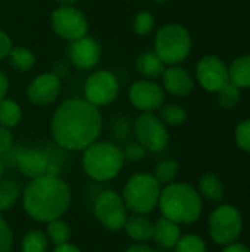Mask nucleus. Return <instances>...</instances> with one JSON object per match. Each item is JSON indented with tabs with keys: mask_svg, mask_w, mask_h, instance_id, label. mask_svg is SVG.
<instances>
[{
	"mask_svg": "<svg viewBox=\"0 0 250 252\" xmlns=\"http://www.w3.org/2000/svg\"><path fill=\"white\" fill-rule=\"evenodd\" d=\"M102 114L97 106L81 97L63 100L52 115V136L66 151H84L102 133Z\"/></svg>",
	"mask_w": 250,
	"mask_h": 252,
	"instance_id": "nucleus-1",
	"label": "nucleus"
},
{
	"mask_svg": "<svg viewBox=\"0 0 250 252\" xmlns=\"http://www.w3.org/2000/svg\"><path fill=\"white\" fill-rule=\"evenodd\" d=\"M21 196L24 211L38 223L60 219L68 211L72 201L69 186L52 173L32 179L22 190Z\"/></svg>",
	"mask_w": 250,
	"mask_h": 252,
	"instance_id": "nucleus-2",
	"label": "nucleus"
},
{
	"mask_svg": "<svg viewBox=\"0 0 250 252\" xmlns=\"http://www.w3.org/2000/svg\"><path fill=\"white\" fill-rule=\"evenodd\" d=\"M158 207L164 217L177 224L196 223L203 211V199L197 189L184 182H174L161 189Z\"/></svg>",
	"mask_w": 250,
	"mask_h": 252,
	"instance_id": "nucleus-3",
	"label": "nucleus"
},
{
	"mask_svg": "<svg viewBox=\"0 0 250 252\" xmlns=\"http://www.w3.org/2000/svg\"><path fill=\"white\" fill-rule=\"evenodd\" d=\"M122 149L112 142H94L83 155V168L85 174L96 182L115 179L124 167Z\"/></svg>",
	"mask_w": 250,
	"mask_h": 252,
	"instance_id": "nucleus-4",
	"label": "nucleus"
},
{
	"mask_svg": "<svg viewBox=\"0 0 250 252\" xmlns=\"http://www.w3.org/2000/svg\"><path fill=\"white\" fill-rule=\"evenodd\" d=\"M161 189L153 174L137 173L127 180L121 196L127 211L147 216L158 207Z\"/></svg>",
	"mask_w": 250,
	"mask_h": 252,
	"instance_id": "nucleus-5",
	"label": "nucleus"
},
{
	"mask_svg": "<svg viewBox=\"0 0 250 252\" xmlns=\"http://www.w3.org/2000/svg\"><path fill=\"white\" fill-rule=\"evenodd\" d=\"M192 52V35L186 27L169 22L155 35V53L165 65H180Z\"/></svg>",
	"mask_w": 250,
	"mask_h": 252,
	"instance_id": "nucleus-6",
	"label": "nucleus"
},
{
	"mask_svg": "<svg viewBox=\"0 0 250 252\" xmlns=\"http://www.w3.org/2000/svg\"><path fill=\"white\" fill-rule=\"evenodd\" d=\"M208 232L214 244L220 247L237 242L243 232V216L231 204H221L212 210L208 219Z\"/></svg>",
	"mask_w": 250,
	"mask_h": 252,
	"instance_id": "nucleus-7",
	"label": "nucleus"
},
{
	"mask_svg": "<svg viewBox=\"0 0 250 252\" xmlns=\"http://www.w3.org/2000/svg\"><path fill=\"white\" fill-rule=\"evenodd\" d=\"M52 28L55 34L66 41L78 40L88 32V21L84 12H81L75 4H60L50 16Z\"/></svg>",
	"mask_w": 250,
	"mask_h": 252,
	"instance_id": "nucleus-8",
	"label": "nucleus"
},
{
	"mask_svg": "<svg viewBox=\"0 0 250 252\" xmlns=\"http://www.w3.org/2000/svg\"><path fill=\"white\" fill-rule=\"evenodd\" d=\"M134 136L146 152H161L169 143V133L159 117L141 112L134 121Z\"/></svg>",
	"mask_w": 250,
	"mask_h": 252,
	"instance_id": "nucleus-9",
	"label": "nucleus"
},
{
	"mask_svg": "<svg viewBox=\"0 0 250 252\" xmlns=\"http://www.w3.org/2000/svg\"><path fill=\"white\" fill-rule=\"evenodd\" d=\"M94 217L109 232H119L127 220V208L122 196L115 190H103L94 201Z\"/></svg>",
	"mask_w": 250,
	"mask_h": 252,
	"instance_id": "nucleus-10",
	"label": "nucleus"
},
{
	"mask_svg": "<svg viewBox=\"0 0 250 252\" xmlns=\"http://www.w3.org/2000/svg\"><path fill=\"white\" fill-rule=\"evenodd\" d=\"M119 93V83L113 72L108 69H97L91 72L84 84V99L94 106L111 105Z\"/></svg>",
	"mask_w": 250,
	"mask_h": 252,
	"instance_id": "nucleus-11",
	"label": "nucleus"
},
{
	"mask_svg": "<svg viewBox=\"0 0 250 252\" xmlns=\"http://www.w3.org/2000/svg\"><path fill=\"white\" fill-rule=\"evenodd\" d=\"M196 80L206 92L218 93L230 83L228 66L220 56L206 55L196 65Z\"/></svg>",
	"mask_w": 250,
	"mask_h": 252,
	"instance_id": "nucleus-12",
	"label": "nucleus"
},
{
	"mask_svg": "<svg viewBox=\"0 0 250 252\" xmlns=\"http://www.w3.org/2000/svg\"><path fill=\"white\" fill-rule=\"evenodd\" d=\"M131 105L140 112H156L165 103V90L155 80H137L128 90Z\"/></svg>",
	"mask_w": 250,
	"mask_h": 252,
	"instance_id": "nucleus-13",
	"label": "nucleus"
},
{
	"mask_svg": "<svg viewBox=\"0 0 250 252\" xmlns=\"http://www.w3.org/2000/svg\"><path fill=\"white\" fill-rule=\"evenodd\" d=\"M62 90L60 78L53 72H43L35 75L27 87V97L37 106H47L57 100Z\"/></svg>",
	"mask_w": 250,
	"mask_h": 252,
	"instance_id": "nucleus-14",
	"label": "nucleus"
},
{
	"mask_svg": "<svg viewBox=\"0 0 250 252\" xmlns=\"http://www.w3.org/2000/svg\"><path fill=\"white\" fill-rule=\"evenodd\" d=\"M68 59L78 69H93L102 58L100 44L88 35H84L78 40L69 41L68 46Z\"/></svg>",
	"mask_w": 250,
	"mask_h": 252,
	"instance_id": "nucleus-15",
	"label": "nucleus"
},
{
	"mask_svg": "<svg viewBox=\"0 0 250 252\" xmlns=\"http://www.w3.org/2000/svg\"><path fill=\"white\" fill-rule=\"evenodd\" d=\"M162 87L167 93L184 97L194 89V78L190 71L181 65H169L162 74Z\"/></svg>",
	"mask_w": 250,
	"mask_h": 252,
	"instance_id": "nucleus-16",
	"label": "nucleus"
},
{
	"mask_svg": "<svg viewBox=\"0 0 250 252\" xmlns=\"http://www.w3.org/2000/svg\"><path fill=\"white\" fill-rule=\"evenodd\" d=\"M16 167L22 176L28 179H37L46 173H50V162L46 154L38 149H24L16 157Z\"/></svg>",
	"mask_w": 250,
	"mask_h": 252,
	"instance_id": "nucleus-17",
	"label": "nucleus"
},
{
	"mask_svg": "<svg viewBox=\"0 0 250 252\" xmlns=\"http://www.w3.org/2000/svg\"><path fill=\"white\" fill-rule=\"evenodd\" d=\"M181 238V229L180 224L174 223L172 220L159 216L153 221V241L158 247L164 250H172L178 239Z\"/></svg>",
	"mask_w": 250,
	"mask_h": 252,
	"instance_id": "nucleus-18",
	"label": "nucleus"
},
{
	"mask_svg": "<svg viewBox=\"0 0 250 252\" xmlns=\"http://www.w3.org/2000/svg\"><path fill=\"white\" fill-rule=\"evenodd\" d=\"M124 232L125 235L136 242H149L153 238V221L143 214H131L127 216V220L124 223Z\"/></svg>",
	"mask_w": 250,
	"mask_h": 252,
	"instance_id": "nucleus-19",
	"label": "nucleus"
},
{
	"mask_svg": "<svg viewBox=\"0 0 250 252\" xmlns=\"http://www.w3.org/2000/svg\"><path fill=\"white\" fill-rule=\"evenodd\" d=\"M197 192L202 199L209 202H221L224 198V183L215 173H205L197 183Z\"/></svg>",
	"mask_w": 250,
	"mask_h": 252,
	"instance_id": "nucleus-20",
	"label": "nucleus"
},
{
	"mask_svg": "<svg viewBox=\"0 0 250 252\" xmlns=\"http://www.w3.org/2000/svg\"><path fill=\"white\" fill-rule=\"evenodd\" d=\"M136 68L140 75L147 80H158L165 71V63L159 59L155 52H144L136 61Z\"/></svg>",
	"mask_w": 250,
	"mask_h": 252,
	"instance_id": "nucleus-21",
	"label": "nucleus"
},
{
	"mask_svg": "<svg viewBox=\"0 0 250 252\" xmlns=\"http://www.w3.org/2000/svg\"><path fill=\"white\" fill-rule=\"evenodd\" d=\"M228 74L239 89H250V53L237 56L228 66Z\"/></svg>",
	"mask_w": 250,
	"mask_h": 252,
	"instance_id": "nucleus-22",
	"label": "nucleus"
},
{
	"mask_svg": "<svg viewBox=\"0 0 250 252\" xmlns=\"http://www.w3.org/2000/svg\"><path fill=\"white\" fill-rule=\"evenodd\" d=\"M6 59H7L9 65L18 72H28L35 65L34 52L24 46H13Z\"/></svg>",
	"mask_w": 250,
	"mask_h": 252,
	"instance_id": "nucleus-23",
	"label": "nucleus"
},
{
	"mask_svg": "<svg viewBox=\"0 0 250 252\" xmlns=\"http://www.w3.org/2000/svg\"><path fill=\"white\" fill-rule=\"evenodd\" d=\"M22 120V109L13 99L4 97L0 100V126L6 128L16 127Z\"/></svg>",
	"mask_w": 250,
	"mask_h": 252,
	"instance_id": "nucleus-24",
	"label": "nucleus"
},
{
	"mask_svg": "<svg viewBox=\"0 0 250 252\" xmlns=\"http://www.w3.org/2000/svg\"><path fill=\"white\" fill-rule=\"evenodd\" d=\"M21 195L22 190L16 180L12 179L0 180V213L10 210L16 204Z\"/></svg>",
	"mask_w": 250,
	"mask_h": 252,
	"instance_id": "nucleus-25",
	"label": "nucleus"
},
{
	"mask_svg": "<svg viewBox=\"0 0 250 252\" xmlns=\"http://www.w3.org/2000/svg\"><path fill=\"white\" fill-rule=\"evenodd\" d=\"M180 174V164L175 159H162L156 164L153 170V177L158 180L161 186H167L169 183H174Z\"/></svg>",
	"mask_w": 250,
	"mask_h": 252,
	"instance_id": "nucleus-26",
	"label": "nucleus"
},
{
	"mask_svg": "<svg viewBox=\"0 0 250 252\" xmlns=\"http://www.w3.org/2000/svg\"><path fill=\"white\" fill-rule=\"evenodd\" d=\"M46 236L47 239L55 244V245H62V244H68L72 238V232L69 224L62 220V219H55L52 221L47 223V229H46Z\"/></svg>",
	"mask_w": 250,
	"mask_h": 252,
	"instance_id": "nucleus-27",
	"label": "nucleus"
},
{
	"mask_svg": "<svg viewBox=\"0 0 250 252\" xmlns=\"http://www.w3.org/2000/svg\"><path fill=\"white\" fill-rule=\"evenodd\" d=\"M49 239L44 232L32 229L24 235L21 241V252H47Z\"/></svg>",
	"mask_w": 250,
	"mask_h": 252,
	"instance_id": "nucleus-28",
	"label": "nucleus"
},
{
	"mask_svg": "<svg viewBox=\"0 0 250 252\" xmlns=\"http://www.w3.org/2000/svg\"><path fill=\"white\" fill-rule=\"evenodd\" d=\"M159 120L165 124V126H181L186 120H187V112L186 109L178 105V103H164L162 108L159 109Z\"/></svg>",
	"mask_w": 250,
	"mask_h": 252,
	"instance_id": "nucleus-29",
	"label": "nucleus"
},
{
	"mask_svg": "<svg viewBox=\"0 0 250 252\" xmlns=\"http://www.w3.org/2000/svg\"><path fill=\"white\" fill-rule=\"evenodd\" d=\"M172 250L174 252H208L206 242L203 241V238L193 233L181 235V238Z\"/></svg>",
	"mask_w": 250,
	"mask_h": 252,
	"instance_id": "nucleus-30",
	"label": "nucleus"
},
{
	"mask_svg": "<svg viewBox=\"0 0 250 252\" xmlns=\"http://www.w3.org/2000/svg\"><path fill=\"white\" fill-rule=\"evenodd\" d=\"M217 94H218V105L222 109H233L242 99V89H239L236 84L230 81Z\"/></svg>",
	"mask_w": 250,
	"mask_h": 252,
	"instance_id": "nucleus-31",
	"label": "nucleus"
},
{
	"mask_svg": "<svg viewBox=\"0 0 250 252\" xmlns=\"http://www.w3.org/2000/svg\"><path fill=\"white\" fill-rule=\"evenodd\" d=\"M133 27H134L136 34H139V35H147L155 28V16H153V13L149 12V10H140L134 16Z\"/></svg>",
	"mask_w": 250,
	"mask_h": 252,
	"instance_id": "nucleus-32",
	"label": "nucleus"
},
{
	"mask_svg": "<svg viewBox=\"0 0 250 252\" xmlns=\"http://www.w3.org/2000/svg\"><path fill=\"white\" fill-rule=\"evenodd\" d=\"M234 140L242 151L250 154V118L237 124L234 130Z\"/></svg>",
	"mask_w": 250,
	"mask_h": 252,
	"instance_id": "nucleus-33",
	"label": "nucleus"
},
{
	"mask_svg": "<svg viewBox=\"0 0 250 252\" xmlns=\"http://www.w3.org/2000/svg\"><path fill=\"white\" fill-rule=\"evenodd\" d=\"M13 244V235L6 223V220L0 214V252H9Z\"/></svg>",
	"mask_w": 250,
	"mask_h": 252,
	"instance_id": "nucleus-34",
	"label": "nucleus"
},
{
	"mask_svg": "<svg viewBox=\"0 0 250 252\" xmlns=\"http://www.w3.org/2000/svg\"><path fill=\"white\" fill-rule=\"evenodd\" d=\"M122 155H124V159L125 161H131V162H137L140 161L141 158H144L146 155V151L141 145H139L137 142H133V143H128L125 146V149L122 151Z\"/></svg>",
	"mask_w": 250,
	"mask_h": 252,
	"instance_id": "nucleus-35",
	"label": "nucleus"
},
{
	"mask_svg": "<svg viewBox=\"0 0 250 252\" xmlns=\"http://www.w3.org/2000/svg\"><path fill=\"white\" fill-rule=\"evenodd\" d=\"M13 143V136L10 133V128H6L0 126V155L6 154Z\"/></svg>",
	"mask_w": 250,
	"mask_h": 252,
	"instance_id": "nucleus-36",
	"label": "nucleus"
},
{
	"mask_svg": "<svg viewBox=\"0 0 250 252\" xmlns=\"http://www.w3.org/2000/svg\"><path fill=\"white\" fill-rule=\"evenodd\" d=\"M12 47H13L12 38L9 37V34L6 31H3L0 28V61L7 58V55H9V52H10Z\"/></svg>",
	"mask_w": 250,
	"mask_h": 252,
	"instance_id": "nucleus-37",
	"label": "nucleus"
},
{
	"mask_svg": "<svg viewBox=\"0 0 250 252\" xmlns=\"http://www.w3.org/2000/svg\"><path fill=\"white\" fill-rule=\"evenodd\" d=\"M68 71H69L68 61H65V59H56L55 63H53V66H52V71L50 72H53L56 77L62 78V77H65L68 74Z\"/></svg>",
	"mask_w": 250,
	"mask_h": 252,
	"instance_id": "nucleus-38",
	"label": "nucleus"
},
{
	"mask_svg": "<svg viewBox=\"0 0 250 252\" xmlns=\"http://www.w3.org/2000/svg\"><path fill=\"white\" fill-rule=\"evenodd\" d=\"M221 252H250V248L242 242H233L230 245H225Z\"/></svg>",
	"mask_w": 250,
	"mask_h": 252,
	"instance_id": "nucleus-39",
	"label": "nucleus"
},
{
	"mask_svg": "<svg viewBox=\"0 0 250 252\" xmlns=\"http://www.w3.org/2000/svg\"><path fill=\"white\" fill-rule=\"evenodd\" d=\"M7 90H9V80H7V75L0 69V100H3L7 94Z\"/></svg>",
	"mask_w": 250,
	"mask_h": 252,
	"instance_id": "nucleus-40",
	"label": "nucleus"
},
{
	"mask_svg": "<svg viewBox=\"0 0 250 252\" xmlns=\"http://www.w3.org/2000/svg\"><path fill=\"white\" fill-rule=\"evenodd\" d=\"M125 252H161V251H156V250H153V248L147 247L146 244L137 242V244L130 245V247L125 250Z\"/></svg>",
	"mask_w": 250,
	"mask_h": 252,
	"instance_id": "nucleus-41",
	"label": "nucleus"
},
{
	"mask_svg": "<svg viewBox=\"0 0 250 252\" xmlns=\"http://www.w3.org/2000/svg\"><path fill=\"white\" fill-rule=\"evenodd\" d=\"M53 252H83L78 247L72 245V244H62V245H56V248L53 250Z\"/></svg>",
	"mask_w": 250,
	"mask_h": 252,
	"instance_id": "nucleus-42",
	"label": "nucleus"
},
{
	"mask_svg": "<svg viewBox=\"0 0 250 252\" xmlns=\"http://www.w3.org/2000/svg\"><path fill=\"white\" fill-rule=\"evenodd\" d=\"M60 4H75V3H78L80 0H57Z\"/></svg>",
	"mask_w": 250,
	"mask_h": 252,
	"instance_id": "nucleus-43",
	"label": "nucleus"
},
{
	"mask_svg": "<svg viewBox=\"0 0 250 252\" xmlns=\"http://www.w3.org/2000/svg\"><path fill=\"white\" fill-rule=\"evenodd\" d=\"M155 4H164V3H167L168 0H152Z\"/></svg>",
	"mask_w": 250,
	"mask_h": 252,
	"instance_id": "nucleus-44",
	"label": "nucleus"
},
{
	"mask_svg": "<svg viewBox=\"0 0 250 252\" xmlns=\"http://www.w3.org/2000/svg\"><path fill=\"white\" fill-rule=\"evenodd\" d=\"M3 179V164H1V161H0V180Z\"/></svg>",
	"mask_w": 250,
	"mask_h": 252,
	"instance_id": "nucleus-45",
	"label": "nucleus"
}]
</instances>
